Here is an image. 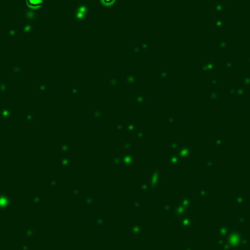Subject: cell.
I'll use <instances>...</instances> for the list:
<instances>
[{"mask_svg": "<svg viewBox=\"0 0 250 250\" xmlns=\"http://www.w3.org/2000/svg\"><path fill=\"white\" fill-rule=\"evenodd\" d=\"M27 3L29 6H32V8H38L43 4V0H27Z\"/></svg>", "mask_w": 250, "mask_h": 250, "instance_id": "cell-1", "label": "cell"}, {"mask_svg": "<svg viewBox=\"0 0 250 250\" xmlns=\"http://www.w3.org/2000/svg\"><path fill=\"white\" fill-rule=\"evenodd\" d=\"M101 2H103V4H112L115 0H101Z\"/></svg>", "mask_w": 250, "mask_h": 250, "instance_id": "cell-2", "label": "cell"}]
</instances>
